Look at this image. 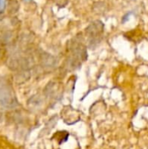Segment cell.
<instances>
[{"instance_id": "cell-10", "label": "cell", "mask_w": 148, "mask_h": 149, "mask_svg": "<svg viewBox=\"0 0 148 149\" xmlns=\"http://www.w3.org/2000/svg\"><path fill=\"white\" fill-rule=\"evenodd\" d=\"M14 35L13 32L10 31H6L1 35V44H10L13 40Z\"/></svg>"}, {"instance_id": "cell-1", "label": "cell", "mask_w": 148, "mask_h": 149, "mask_svg": "<svg viewBox=\"0 0 148 149\" xmlns=\"http://www.w3.org/2000/svg\"><path fill=\"white\" fill-rule=\"evenodd\" d=\"M70 55L67 58V66L69 70L73 71L80 67L83 61L86 60L87 58V52L85 46L76 38L72 39L70 42Z\"/></svg>"}, {"instance_id": "cell-11", "label": "cell", "mask_w": 148, "mask_h": 149, "mask_svg": "<svg viewBox=\"0 0 148 149\" xmlns=\"http://www.w3.org/2000/svg\"><path fill=\"white\" fill-rule=\"evenodd\" d=\"M43 104V99L40 95H34L30 100H28V106L32 107H39Z\"/></svg>"}, {"instance_id": "cell-3", "label": "cell", "mask_w": 148, "mask_h": 149, "mask_svg": "<svg viewBox=\"0 0 148 149\" xmlns=\"http://www.w3.org/2000/svg\"><path fill=\"white\" fill-rule=\"evenodd\" d=\"M104 27L105 25L100 20H95L85 29V32L89 38V46L91 48L94 49L100 43L102 34L104 32Z\"/></svg>"}, {"instance_id": "cell-8", "label": "cell", "mask_w": 148, "mask_h": 149, "mask_svg": "<svg viewBox=\"0 0 148 149\" xmlns=\"http://www.w3.org/2000/svg\"><path fill=\"white\" fill-rule=\"evenodd\" d=\"M16 72L17 74L15 76V80L17 84H23L26 82L31 77L30 71H19Z\"/></svg>"}, {"instance_id": "cell-6", "label": "cell", "mask_w": 148, "mask_h": 149, "mask_svg": "<svg viewBox=\"0 0 148 149\" xmlns=\"http://www.w3.org/2000/svg\"><path fill=\"white\" fill-rule=\"evenodd\" d=\"M58 83L55 81H51L49 82L45 88L44 89V94L45 97L50 98V99H55L57 100L58 98Z\"/></svg>"}, {"instance_id": "cell-2", "label": "cell", "mask_w": 148, "mask_h": 149, "mask_svg": "<svg viewBox=\"0 0 148 149\" xmlns=\"http://www.w3.org/2000/svg\"><path fill=\"white\" fill-rule=\"evenodd\" d=\"M0 105L8 109L19 106L11 85L4 79H0Z\"/></svg>"}, {"instance_id": "cell-9", "label": "cell", "mask_w": 148, "mask_h": 149, "mask_svg": "<svg viewBox=\"0 0 148 149\" xmlns=\"http://www.w3.org/2000/svg\"><path fill=\"white\" fill-rule=\"evenodd\" d=\"M57 121H58V116L57 115H54L53 117H51L50 119V120L46 123V125H45V127L43 129V131H42L41 134H48L51 130V128H53L55 127V125L57 124Z\"/></svg>"}, {"instance_id": "cell-5", "label": "cell", "mask_w": 148, "mask_h": 149, "mask_svg": "<svg viewBox=\"0 0 148 149\" xmlns=\"http://www.w3.org/2000/svg\"><path fill=\"white\" fill-rule=\"evenodd\" d=\"M39 58H40V63L43 68L44 69H52L56 66L57 65V59L54 56L51 54L45 52H41L39 54Z\"/></svg>"}, {"instance_id": "cell-14", "label": "cell", "mask_w": 148, "mask_h": 149, "mask_svg": "<svg viewBox=\"0 0 148 149\" xmlns=\"http://www.w3.org/2000/svg\"><path fill=\"white\" fill-rule=\"evenodd\" d=\"M2 118H3V114H2V113L0 112V122L2 121Z\"/></svg>"}, {"instance_id": "cell-7", "label": "cell", "mask_w": 148, "mask_h": 149, "mask_svg": "<svg viewBox=\"0 0 148 149\" xmlns=\"http://www.w3.org/2000/svg\"><path fill=\"white\" fill-rule=\"evenodd\" d=\"M69 138V133L66 131H58L56 132L53 136H52V140H55L59 145H62L64 143H65L68 141Z\"/></svg>"}, {"instance_id": "cell-13", "label": "cell", "mask_w": 148, "mask_h": 149, "mask_svg": "<svg viewBox=\"0 0 148 149\" xmlns=\"http://www.w3.org/2000/svg\"><path fill=\"white\" fill-rule=\"evenodd\" d=\"M129 16H130V13H127L126 15H125V17H122V22H126V20H127V18H128Z\"/></svg>"}, {"instance_id": "cell-12", "label": "cell", "mask_w": 148, "mask_h": 149, "mask_svg": "<svg viewBox=\"0 0 148 149\" xmlns=\"http://www.w3.org/2000/svg\"><path fill=\"white\" fill-rule=\"evenodd\" d=\"M6 3H7V0H0V14L3 13V11L5 10Z\"/></svg>"}, {"instance_id": "cell-4", "label": "cell", "mask_w": 148, "mask_h": 149, "mask_svg": "<svg viewBox=\"0 0 148 149\" xmlns=\"http://www.w3.org/2000/svg\"><path fill=\"white\" fill-rule=\"evenodd\" d=\"M32 60L26 57H13L8 60V67L14 72L19 71H30L32 66Z\"/></svg>"}]
</instances>
